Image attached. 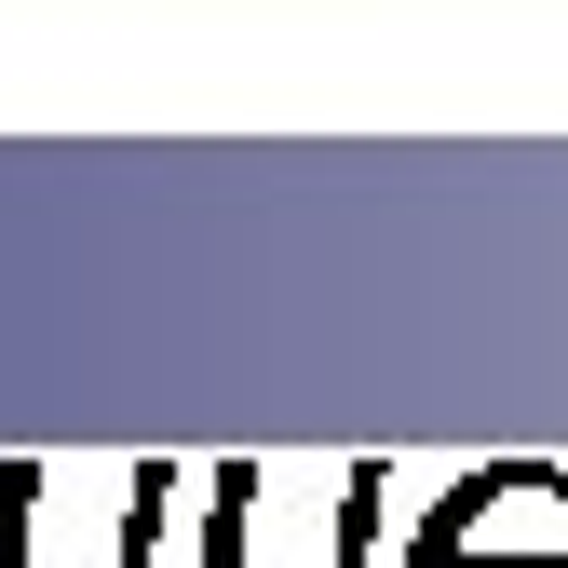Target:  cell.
I'll use <instances>...</instances> for the list:
<instances>
[{
	"label": "cell",
	"mask_w": 568,
	"mask_h": 568,
	"mask_svg": "<svg viewBox=\"0 0 568 568\" xmlns=\"http://www.w3.org/2000/svg\"><path fill=\"white\" fill-rule=\"evenodd\" d=\"M379 447H271L203 474V568H379Z\"/></svg>",
	"instance_id": "6da1fadb"
},
{
	"label": "cell",
	"mask_w": 568,
	"mask_h": 568,
	"mask_svg": "<svg viewBox=\"0 0 568 568\" xmlns=\"http://www.w3.org/2000/svg\"><path fill=\"white\" fill-rule=\"evenodd\" d=\"M176 460H0V568H150Z\"/></svg>",
	"instance_id": "7a4b0ae2"
},
{
	"label": "cell",
	"mask_w": 568,
	"mask_h": 568,
	"mask_svg": "<svg viewBox=\"0 0 568 568\" xmlns=\"http://www.w3.org/2000/svg\"><path fill=\"white\" fill-rule=\"evenodd\" d=\"M406 555H434V568H568V460L447 474V501L406 528Z\"/></svg>",
	"instance_id": "3957f363"
},
{
	"label": "cell",
	"mask_w": 568,
	"mask_h": 568,
	"mask_svg": "<svg viewBox=\"0 0 568 568\" xmlns=\"http://www.w3.org/2000/svg\"><path fill=\"white\" fill-rule=\"evenodd\" d=\"M406 568H434V555H406Z\"/></svg>",
	"instance_id": "277c9868"
}]
</instances>
